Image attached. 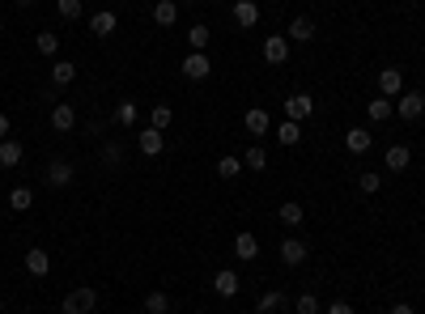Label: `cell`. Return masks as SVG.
<instances>
[{"instance_id":"obj_1","label":"cell","mask_w":425,"mask_h":314,"mask_svg":"<svg viewBox=\"0 0 425 314\" xmlns=\"http://www.w3.org/2000/svg\"><path fill=\"white\" fill-rule=\"evenodd\" d=\"M179 73L187 81H204V77H212V56H208V51H192V56L179 60Z\"/></svg>"},{"instance_id":"obj_2","label":"cell","mask_w":425,"mask_h":314,"mask_svg":"<svg viewBox=\"0 0 425 314\" xmlns=\"http://www.w3.org/2000/svg\"><path fill=\"white\" fill-rule=\"evenodd\" d=\"M73 183H77V166H73V162H64V157H56V162L47 166V187L64 191V187H73Z\"/></svg>"},{"instance_id":"obj_3","label":"cell","mask_w":425,"mask_h":314,"mask_svg":"<svg viewBox=\"0 0 425 314\" xmlns=\"http://www.w3.org/2000/svg\"><path fill=\"white\" fill-rule=\"evenodd\" d=\"M396 115H400L404 124L421 119V115H425V94H417V89H404V94H400V102H396Z\"/></svg>"},{"instance_id":"obj_4","label":"cell","mask_w":425,"mask_h":314,"mask_svg":"<svg viewBox=\"0 0 425 314\" xmlns=\"http://www.w3.org/2000/svg\"><path fill=\"white\" fill-rule=\"evenodd\" d=\"M310 115H315V98H310V94H289V98H285V119L302 124V119H310Z\"/></svg>"},{"instance_id":"obj_5","label":"cell","mask_w":425,"mask_h":314,"mask_svg":"<svg viewBox=\"0 0 425 314\" xmlns=\"http://www.w3.org/2000/svg\"><path fill=\"white\" fill-rule=\"evenodd\" d=\"M230 17H234V26H243V30L259 26V0H234V5H230Z\"/></svg>"},{"instance_id":"obj_6","label":"cell","mask_w":425,"mask_h":314,"mask_svg":"<svg viewBox=\"0 0 425 314\" xmlns=\"http://www.w3.org/2000/svg\"><path fill=\"white\" fill-rule=\"evenodd\" d=\"M94 306H98V293H94V289H85V285H81V289H73V293L64 297V314H69V310L94 314Z\"/></svg>"},{"instance_id":"obj_7","label":"cell","mask_w":425,"mask_h":314,"mask_svg":"<svg viewBox=\"0 0 425 314\" xmlns=\"http://www.w3.org/2000/svg\"><path fill=\"white\" fill-rule=\"evenodd\" d=\"M264 60H268V64H285L289 60V38L268 34V38H264Z\"/></svg>"},{"instance_id":"obj_8","label":"cell","mask_w":425,"mask_h":314,"mask_svg":"<svg viewBox=\"0 0 425 314\" xmlns=\"http://www.w3.org/2000/svg\"><path fill=\"white\" fill-rule=\"evenodd\" d=\"M115 30H120V17H115L111 9H102V13L89 17V34H98V38H111Z\"/></svg>"},{"instance_id":"obj_9","label":"cell","mask_w":425,"mask_h":314,"mask_svg":"<svg viewBox=\"0 0 425 314\" xmlns=\"http://www.w3.org/2000/svg\"><path fill=\"white\" fill-rule=\"evenodd\" d=\"M212 293H217V297H234V293H238V272H234V268L212 272Z\"/></svg>"},{"instance_id":"obj_10","label":"cell","mask_w":425,"mask_h":314,"mask_svg":"<svg viewBox=\"0 0 425 314\" xmlns=\"http://www.w3.org/2000/svg\"><path fill=\"white\" fill-rule=\"evenodd\" d=\"M26 272H30V276H47V272H51V255H47L43 246H30V251H26Z\"/></svg>"},{"instance_id":"obj_11","label":"cell","mask_w":425,"mask_h":314,"mask_svg":"<svg viewBox=\"0 0 425 314\" xmlns=\"http://www.w3.org/2000/svg\"><path fill=\"white\" fill-rule=\"evenodd\" d=\"M379 89H383V98H400L404 94V73L400 68H383L379 73Z\"/></svg>"},{"instance_id":"obj_12","label":"cell","mask_w":425,"mask_h":314,"mask_svg":"<svg viewBox=\"0 0 425 314\" xmlns=\"http://www.w3.org/2000/svg\"><path fill=\"white\" fill-rule=\"evenodd\" d=\"M153 22L162 30H171L179 22V0H157V5H153Z\"/></svg>"},{"instance_id":"obj_13","label":"cell","mask_w":425,"mask_h":314,"mask_svg":"<svg viewBox=\"0 0 425 314\" xmlns=\"http://www.w3.org/2000/svg\"><path fill=\"white\" fill-rule=\"evenodd\" d=\"M22 157H26V149L9 136V140H0V166H5V170H17L22 166Z\"/></svg>"},{"instance_id":"obj_14","label":"cell","mask_w":425,"mask_h":314,"mask_svg":"<svg viewBox=\"0 0 425 314\" xmlns=\"http://www.w3.org/2000/svg\"><path fill=\"white\" fill-rule=\"evenodd\" d=\"M306 255H310V246H306L302 238H285V242H281V259H285L289 268H298V264H302Z\"/></svg>"},{"instance_id":"obj_15","label":"cell","mask_w":425,"mask_h":314,"mask_svg":"<svg viewBox=\"0 0 425 314\" xmlns=\"http://www.w3.org/2000/svg\"><path fill=\"white\" fill-rule=\"evenodd\" d=\"M51 128H56V132H73V128H77V107L60 102V107L51 111Z\"/></svg>"},{"instance_id":"obj_16","label":"cell","mask_w":425,"mask_h":314,"mask_svg":"<svg viewBox=\"0 0 425 314\" xmlns=\"http://www.w3.org/2000/svg\"><path fill=\"white\" fill-rule=\"evenodd\" d=\"M370 144H375L370 128H349V132H345V149H349V153H366Z\"/></svg>"},{"instance_id":"obj_17","label":"cell","mask_w":425,"mask_h":314,"mask_svg":"<svg viewBox=\"0 0 425 314\" xmlns=\"http://www.w3.org/2000/svg\"><path fill=\"white\" fill-rule=\"evenodd\" d=\"M408 162H412L408 144H391V149L383 153V166H387V170H408Z\"/></svg>"},{"instance_id":"obj_18","label":"cell","mask_w":425,"mask_h":314,"mask_svg":"<svg viewBox=\"0 0 425 314\" xmlns=\"http://www.w3.org/2000/svg\"><path fill=\"white\" fill-rule=\"evenodd\" d=\"M366 115L375 119V124H387V119L396 115V107H391V98H383V94H379V98H370V107H366Z\"/></svg>"},{"instance_id":"obj_19","label":"cell","mask_w":425,"mask_h":314,"mask_svg":"<svg viewBox=\"0 0 425 314\" xmlns=\"http://www.w3.org/2000/svg\"><path fill=\"white\" fill-rule=\"evenodd\" d=\"M243 124H247V132H251V136H264V132H268V128H273V119H268V111H259V107H251Z\"/></svg>"},{"instance_id":"obj_20","label":"cell","mask_w":425,"mask_h":314,"mask_svg":"<svg viewBox=\"0 0 425 314\" xmlns=\"http://www.w3.org/2000/svg\"><path fill=\"white\" fill-rule=\"evenodd\" d=\"M234 255H238V259H255V255H259V238L243 230V234L234 238Z\"/></svg>"},{"instance_id":"obj_21","label":"cell","mask_w":425,"mask_h":314,"mask_svg":"<svg viewBox=\"0 0 425 314\" xmlns=\"http://www.w3.org/2000/svg\"><path fill=\"white\" fill-rule=\"evenodd\" d=\"M136 144H141V153H145V157H157V153H162V132H157V128H145Z\"/></svg>"},{"instance_id":"obj_22","label":"cell","mask_w":425,"mask_h":314,"mask_svg":"<svg viewBox=\"0 0 425 314\" xmlns=\"http://www.w3.org/2000/svg\"><path fill=\"white\" fill-rule=\"evenodd\" d=\"M34 47H38V56H56V51H60V34L56 30H38Z\"/></svg>"},{"instance_id":"obj_23","label":"cell","mask_w":425,"mask_h":314,"mask_svg":"<svg viewBox=\"0 0 425 314\" xmlns=\"http://www.w3.org/2000/svg\"><path fill=\"white\" fill-rule=\"evenodd\" d=\"M51 81H56V85H73L77 81V64L73 60H56V64H51Z\"/></svg>"},{"instance_id":"obj_24","label":"cell","mask_w":425,"mask_h":314,"mask_svg":"<svg viewBox=\"0 0 425 314\" xmlns=\"http://www.w3.org/2000/svg\"><path fill=\"white\" fill-rule=\"evenodd\" d=\"M171 124H175V111L166 107V102H157V107L149 111V128H157V132H166Z\"/></svg>"},{"instance_id":"obj_25","label":"cell","mask_w":425,"mask_h":314,"mask_svg":"<svg viewBox=\"0 0 425 314\" xmlns=\"http://www.w3.org/2000/svg\"><path fill=\"white\" fill-rule=\"evenodd\" d=\"M289 38H294V43H310V38H315V22H310V17H294V22H289Z\"/></svg>"},{"instance_id":"obj_26","label":"cell","mask_w":425,"mask_h":314,"mask_svg":"<svg viewBox=\"0 0 425 314\" xmlns=\"http://www.w3.org/2000/svg\"><path fill=\"white\" fill-rule=\"evenodd\" d=\"M30 204H34V191L30 187H13L9 191V208H13V213H30Z\"/></svg>"},{"instance_id":"obj_27","label":"cell","mask_w":425,"mask_h":314,"mask_svg":"<svg viewBox=\"0 0 425 314\" xmlns=\"http://www.w3.org/2000/svg\"><path fill=\"white\" fill-rule=\"evenodd\" d=\"M277 140H281L285 149H294V144L302 140V124H294V119H285V124L277 128Z\"/></svg>"},{"instance_id":"obj_28","label":"cell","mask_w":425,"mask_h":314,"mask_svg":"<svg viewBox=\"0 0 425 314\" xmlns=\"http://www.w3.org/2000/svg\"><path fill=\"white\" fill-rule=\"evenodd\" d=\"M145 310H149V314H166V310H171V293H162V289L145 293Z\"/></svg>"},{"instance_id":"obj_29","label":"cell","mask_w":425,"mask_h":314,"mask_svg":"<svg viewBox=\"0 0 425 314\" xmlns=\"http://www.w3.org/2000/svg\"><path fill=\"white\" fill-rule=\"evenodd\" d=\"M277 217H281V225H302V217H306V213H302V204H298V200H285Z\"/></svg>"},{"instance_id":"obj_30","label":"cell","mask_w":425,"mask_h":314,"mask_svg":"<svg viewBox=\"0 0 425 314\" xmlns=\"http://www.w3.org/2000/svg\"><path fill=\"white\" fill-rule=\"evenodd\" d=\"M281 306H285V293H277V289H273V293H259V301H255L259 314H273V310H281Z\"/></svg>"},{"instance_id":"obj_31","label":"cell","mask_w":425,"mask_h":314,"mask_svg":"<svg viewBox=\"0 0 425 314\" xmlns=\"http://www.w3.org/2000/svg\"><path fill=\"white\" fill-rule=\"evenodd\" d=\"M217 174L222 179H238L243 174V157H217Z\"/></svg>"},{"instance_id":"obj_32","label":"cell","mask_w":425,"mask_h":314,"mask_svg":"<svg viewBox=\"0 0 425 314\" xmlns=\"http://www.w3.org/2000/svg\"><path fill=\"white\" fill-rule=\"evenodd\" d=\"M208 38H212V30H208V26H204V22H200V26H192V30H187V43H192V51H204V47H208Z\"/></svg>"},{"instance_id":"obj_33","label":"cell","mask_w":425,"mask_h":314,"mask_svg":"<svg viewBox=\"0 0 425 314\" xmlns=\"http://www.w3.org/2000/svg\"><path fill=\"white\" fill-rule=\"evenodd\" d=\"M141 119V111H136V102L132 98H124L120 107H115V124H136Z\"/></svg>"},{"instance_id":"obj_34","label":"cell","mask_w":425,"mask_h":314,"mask_svg":"<svg viewBox=\"0 0 425 314\" xmlns=\"http://www.w3.org/2000/svg\"><path fill=\"white\" fill-rule=\"evenodd\" d=\"M243 166H247V170H264V166H268V153H264L259 144H251L247 157H243Z\"/></svg>"},{"instance_id":"obj_35","label":"cell","mask_w":425,"mask_h":314,"mask_svg":"<svg viewBox=\"0 0 425 314\" xmlns=\"http://www.w3.org/2000/svg\"><path fill=\"white\" fill-rule=\"evenodd\" d=\"M379 187H383V174H375V170H366V174L357 179V191H361V195H375Z\"/></svg>"},{"instance_id":"obj_36","label":"cell","mask_w":425,"mask_h":314,"mask_svg":"<svg viewBox=\"0 0 425 314\" xmlns=\"http://www.w3.org/2000/svg\"><path fill=\"white\" fill-rule=\"evenodd\" d=\"M56 9H60V17H64V22H77V17L85 13L81 0H56Z\"/></svg>"},{"instance_id":"obj_37","label":"cell","mask_w":425,"mask_h":314,"mask_svg":"<svg viewBox=\"0 0 425 314\" xmlns=\"http://www.w3.org/2000/svg\"><path fill=\"white\" fill-rule=\"evenodd\" d=\"M294 310H298V314H319V293H298Z\"/></svg>"},{"instance_id":"obj_38","label":"cell","mask_w":425,"mask_h":314,"mask_svg":"<svg viewBox=\"0 0 425 314\" xmlns=\"http://www.w3.org/2000/svg\"><path fill=\"white\" fill-rule=\"evenodd\" d=\"M102 162H106V166H120V162H124V144H106V149H102Z\"/></svg>"},{"instance_id":"obj_39","label":"cell","mask_w":425,"mask_h":314,"mask_svg":"<svg viewBox=\"0 0 425 314\" xmlns=\"http://www.w3.org/2000/svg\"><path fill=\"white\" fill-rule=\"evenodd\" d=\"M328 314H353V306H349V301H332Z\"/></svg>"},{"instance_id":"obj_40","label":"cell","mask_w":425,"mask_h":314,"mask_svg":"<svg viewBox=\"0 0 425 314\" xmlns=\"http://www.w3.org/2000/svg\"><path fill=\"white\" fill-rule=\"evenodd\" d=\"M0 140H9V115L0 111Z\"/></svg>"},{"instance_id":"obj_41","label":"cell","mask_w":425,"mask_h":314,"mask_svg":"<svg viewBox=\"0 0 425 314\" xmlns=\"http://www.w3.org/2000/svg\"><path fill=\"white\" fill-rule=\"evenodd\" d=\"M391 314H417V310H412L408 301H396V306H391Z\"/></svg>"},{"instance_id":"obj_42","label":"cell","mask_w":425,"mask_h":314,"mask_svg":"<svg viewBox=\"0 0 425 314\" xmlns=\"http://www.w3.org/2000/svg\"><path fill=\"white\" fill-rule=\"evenodd\" d=\"M17 5H22V9H30V5H34V0H17Z\"/></svg>"},{"instance_id":"obj_43","label":"cell","mask_w":425,"mask_h":314,"mask_svg":"<svg viewBox=\"0 0 425 314\" xmlns=\"http://www.w3.org/2000/svg\"><path fill=\"white\" fill-rule=\"evenodd\" d=\"M0 34H5V17H0Z\"/></svg>"},{"instance_id":"obj_44","label":"cell","mask_w":425,"mask_h":314,"mask_svg":"<svg viewBox=\"0 0 425 314\" xmlns=\"http://www.w3.org/2000/svg\"><path fill=\"white\" fill-rule=\"evenodd\" d=\"M69 314H81V310H69Z\"/></svg>"},{"instance_id":"obj_45","label":"cell","mask_w":425,"mask_h":314,"mask_svg":"<svg viewBox=\"0 0 425 314\" xmlns=\"http://www.w3.org/2000/svg\"><path fill=\"white\" fill-rule=\"evenodd\" d=\"M212 5H222V0H212Z\"/></svg>"}]
</instances>
